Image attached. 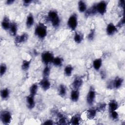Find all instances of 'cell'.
I'll return each instance as SVG.
<instances>
[{"mask_svg": "<svg viewBox=\"0 0 125 125\" xmlns=\"http://www.w3.org/2000/svg\"><path fill=\"white\" fill-rule=\"evenodd\" d=\"M47 34V27L43 23H40L36 27L35 35L41 39L45 38Z\"/></svg>", "mask_w": 125, "mask_h": 125, "instance_id": "2", "label": "cell"}, {"mask_svg": "<svg viewBox=\"0 0 125 125\" xmlns=\"http://www.w3.org/2000/svg\"><path fill=\"white\" fill-rule=\"evenodd\" d=\"M73 67L71 65H67L64 69V74L66 76L69 77L72 75Z\"/></svg>", "mask_w": 125, "mask_h": 125, "instance_id": "26", "label": "cell"}, {"mask_svg": "<svg viewBox=\"0 0 125 125\" xmlns=\"http://www.w3.org/2000/svg\"><path fill=\"white\" fill-rule=\"evenodd\" d=\"M15 2V0H7L6 1V4L7 5H11L12 4Z\"/></svg>", "mask_w": 125, "mask_h": 125, "instance_id": "41", "label": "cell"}, {"mask_svg": "<svg viewBox=\"0 0 125 125\" xmlns=\"http://www.w3.org/2000/svg\"><path fill=\"white\" fill-rule=\"evenodd\" d=\"M66 93V89L65 86L63 84H61L59 86V94L62 97H63L65 96Z\"/></svg>", "mask_w": 125, "mask_h": 125, "instance_id": "28", "label": "cell"}, {"mask_svg": "<svg viewBox=\"0 0 125 125\" xmlns=\"http://www.w3.org/2000/svg\"><path fill=\"white\" fill-rule=\"evenodd\" d=\"M30 65V61L26 60H23L21 64V69L23 71H27L28 70Z\"/></svg>", "mask_w": 125, "mask_h": 125, "instance_id": "30", "label": "cell"}, {"mask_svg": "<svg viewBox=\"0 0 125 125\" xmlns=\"http://www.w3.org/2000/svg\"><path fill=\"white\" fill-rule=\"evenodd\" d=\"M102 64V60L101 58H98L94 60L93 62V68L96 70H99L101 67Z\"/></svg>", "mask_w": 125, "mask_h": 125, "instance_id": "22", "label": "cell"}, {"mask_svg": "<svg viewBox=\"0 0 125 125\" xmlns=\"http://www.w3.org/2000/svg\"><path fill=\"white\" fill-rule=\"evenodd\" d=\"M38 89V85L37 83H34L30 87L29 89V92H30V95L33 96L35 97V96L36 95Z\"/></svg>", "mask_w": 125, "mask_h": 125, "instance_id": "25", "label": "cell"}, {"mask_svg": "<svg viewBox=\"0 0 125 125\" xmlns=\"http://www.w3.org/2000/svg\"><path fill=\"white\" fill-rule=\"evenodd\" d=\"M95 35V31L94 29L91 30L89 33L88 34L87 36V39L89 41H92L94 39Z\"/></svg>", "mask_w": 125, "mask_h": 125, "instance_id": "34", "label": "cell"}, {"mask_svg": "<svg viewBox=\"0 0 125 125\" xmlns=\"http://www.w3.org/2000/svg\"><path fill=\"white\" fill-rule=\"evenodd\" d=\"M17 31H18L17 24L15 22H11L9 29V32L10 35L12 36H16Z\"/></svg>", "mask_w": 125, "mask_h": 125, "instance_id": "15", "label": "cell"}, {"mask_svg": "<svg viewBox=\"0 0 125 125\" xmlns=\"http://www.w3.org/2000/svg\"><path fill=\"white\" fill-rule=\"evenodd\" d=\"M48 19L54 28H58L60 24V19L58 12L55 10H50L48 13Z\"/></svg>", "mask_w": 125, "mask_h": 125, "instance_id": "1", "label": "cell"}, {"mask_svg": "<svg viewBox=\"0 0 125 125\" xmlns=\"http://www.w3.org/2000/svg\"><path fill=\"white\" fill-rule=\"evenodd\" d=\"M123 83V79L122 78L117 77L112 82V87L115 89H118L122 86Z\"/></svg>", "mask_w": 125, "mask_h": 125, "instance_id": "12", "label": "cell"}, {"mask_svg": "<svg viewBox=\"0 0 125 125\" xmlns=\"http://www.w3.org/2000/svg\"><path fill=\"white\" fill-rule=\"evenodd\" d=\"M83 39V36L81 34L77 32H75L74 36V40L75 42H76L77 43H80L82 42Z\"/></svg>", "mask_w": 125, "mask_h": 125, "instance_id": "29", "label": "cell"}, {"mask_svg": "<svg viewBox=\"0 0 125 125\" xmlns=\"http://www.w3.org/2000/svg\"><path fill=\"white\" fill-rule=\"evenodd\" d=\"M95 97H96V92H95V89L92 86H90L86 96L87 104L89 105H92L94 103Z\"/></svg>", "mask_w": 125, "mask_h": 125, "instance_id": "6", "label": "cell"}, {"mask_svg": "<svg viewBox=\"0 0 125 125\" xmlns=\"http://www.w3.org/2000/svg\"><path fill=\"white\" fill-rule=\"evenodd\" d=\"M109 107V111L110 112L111 111H115L117 109L118 107V103L115 100H111L109 102L108 104Z\"/></svg>", "mask_w": 125, "mask_h": 125, "instance_id": "21", "label": "cell"}, {"mask_svg": "<svg viewBox=\"0 0 125 125\" xmlns=\"http://www.w3.org/2000/svg\"><path fill=\"white\" fill-rule=\"evenodd\" d=\"M97 112V110L95 108H90L88 109L86 111L87 117L90 120H92L94 119L96 115Z\"/></svg>", "mask_w": 125, "mask_h": 125, "instance_id": "17", "label": "cell"}, {"mask_svg": "<svg viewBox=\"0 0 125 125\" xmlns=\"http://www.w3.org/2000/svg\"><path fill=\"white\" fill-rule=\"evenodd\" d=\"M28 39V35L27 33H24L21 35L17 36L15 39V43L17 44H20L26 42Z\"/></svg>", "mask_w": 125, "mask_h": 125, "instance_id": "9", "label": "cell"}, {"mask_svg": "<svg viewBox=\"0 0 125 125\" xmlns=\"http://www.w3.org/2000/svg\"><path fill=\"white\" fill-rule=\"evenodd\" d=\"M44 125H53V122L51 120H47L46 121H45L44 122V123H43Z\"/></svg>", "mask_w": 125, "mask_h": 125, "instance_id": "39", "label": "cell"}, {"mask_svg": "<svg viewBox=\"0 0 125 125\" xmlns=\"http://www.w3.org/2000/svg\"><path fill=\"white\" fill-rule=\"evenodd\" d=\"M78 9L80 12L83 13L87 10V5L85 2L83 0H80L78 2Z\"/></svg>", "mask_w": 125, "mask_h": 125, "instance_id": "23", "label": "cell"}, {"mask_svg": "<svg viewBox=\"0 0 125 125\" xmlns=\"http://www.w3.org/2000/svg\"><path fill=\"white\" fill-rule=\"evenodd\" d=\"M83 80L80 77H76L73 81L72 86L73 89L79 90L83 84Z\"/></svg>", "mask_w": 125, "mask_h": 125, "instance_id": "13", "label": "cell"}, {"mask_svg": "<svg viewBox=\"0 0 125 125\" xmlns=\"http://www.w3.org/2000/svg\"><path fill=\"white\" fill-rule=\"evenodd\" d=\"M62 59L60 57H54L52 63L56 66H61L62 64Z\"/></svg>", "mask_w": 125, "mask_h": 125, "instance_id": "27", "label": "cell"}, {"mask_svg": "<svg viewBox=\"0 0 125 125\" xmlns=\"http://www.w3.org/2000/svg\"><path fill=\"white\" fill-rule=\"evenodd\" d=\"M85 13V16L88 17L90 16H93L97 13L96 4H93L90 8L87 9Z\"/></svg>", "mask_w": 125, "mask_h": 125, "instance_id": "14", "label": "cell"}, {"mask_svg": "<svg viewBox=\"0 0 125 125\" xmlns=\"http://www.w3.org/2000/svg\"><path fill=\"white\" fill-rule=\"evenodd\" d=\"M41 58L42 62L45 65H47L50 63H52L54 57L51 52L49 51H45L42 53Z\"/></svg>", "mask_w": 125, "mask_h": 125, "instance_id": "5", "label": "cell"}, {"mask_svg": "<svg viewBox=\"0 0 125 125\" xmlns=\"http://www.w3.org/2000/svg\"><path fill=\"white\" fill-rule=\"evenodd\" d=\"M39 85L42 90L44 91H46L48 90L50 86L51 83L48 78H43L40 82Z\"/></svg>", "mask_w": 125, "mask_h": 125, "instance_id": "10", "label": "cell"}, {"mask_svg": "<svg viewBox=\"0 0 125 125\" xmlns=\"http://www.w3.org/2000/svg\"><path fill=\"white\" fill-rule=\"evenodd\" d=\"M32 1L31 0H24L23 1V4L25 6H28L32 2Z\"/></svg>", "mask_w": 125, "mask_h": 125, "instance_id": "38", "label": "cell"}, {"mask_svg": "<svg viewBox=\"0 0 125 125\" xmlns=\"http://www.w3.org/2000/svg\"><path fill=\"white\" fill-rule=\"evenodd\" d=\"M10 24H11V23L9 21V19L8 17L5 16L1 21L2 28L5 30H9L10 26Z\"/></svg>", "mask_w": 125, "mask_h": 125, "instance_id": "18", "label": "cell"}, {"mask_svg": "<svg viewBox=\"0 0 125 125\" xmlns=\"http://www.w3.org/2000/svg\"><path fill=\"white\" fill-rule=\"evenodd\" d=\"M124 23H125V19H124V18L123 17L122 19H121V20L118 22V23H117V25H116V27H122L124 25Z\"/></svg>", "mask_w": 125, "mask_h": 125, "instance_id": "37", "label": "cell"}, {"mask_svg": "<svg viewBox=\"0 0 125 125\" xmlns=\"http://www.w3.org/2000/svg\"><path fill=\"white\" fill-rule=\"evenodd\" d=\"M6 70H7L6 65L4 63H1L0 66V75L1 77H2L5 74V73L6 72Z\"/></svg>", "mask_w": 125, "mask_h": 125, "instance_id": "33", "label": "cell"}, {"mask_svg": "<svg viewBox=\"0 0 125 125\" xmlns=\"http://www.w3.org/2000/svg\"><path fill=\"white\" fill-rule=\"evenodd\" d=\"M50 73V67L46 65L43 69V71H42V75L43 78H48V77L49 76Z\"/></svg>", "mask_w": 125, "mask_h": 125, "instance_id": "32", "label": "cell"}, {"mask_svg": "<svg viewBox=\"0 0 125 125\" xmlns=\"http://www.w3.org/2000/svg\"><path fill=\"white\" fill-rule=\"evenodd\" d=\"M26 105L28 108L30 109H33L35 105L34 96L29 95L26 98Z\"/></svg>", "mask_w": 125, "mask_h": 125, "instance_id": "11", "label": "cell"}, {"mask_svg": "<svg viewBox=\"0 0 125 125\" xmlns=\"http://www.w3.org/2000/svg\"><path fill=\"white\" fill-rule=\"evenodd\" d=\"M80 97V92L78 90L73 89L70 94V99L73 102H76L78 101Z\"/></svg>", "mask_w": 125, "mask_h": 125, "instance_id": "16", "label": "cell"}, {"mask_svg": "<svg viewBox=\"0 0 125 125\" xmlns=\"http://www.w3.org/2000/svg\"><path fill=\"white\" fill-rule=\"evenodd\" d=\"M10 91L8 88H5L1 90L0 91V96L2 99L6 100L9 97Z\"/></svg>", "mask_w": 125, "mask_h": 125, "instance_id": "24", "label": "cell"}, {"mask_svg": "<svg viewBox=\"0 0 125 125\" xmlns=\"http://www.w3.org/2000/svg\"><path fill=\"white\" fill-rule=\"evenodd\" d=\"M67 25L72 30H75L78 25V17L76 13L72 14L68 19Z\"/></svg>", "mask_w": 125, "mask_h": 125, "instance_id": "4", "label": "cell"}, {"mask_svg": "<svg viewBox=\"0 0 125 125\" xmlns=\"http://www.w3.org/2000/svg\"><path fill=\"white\" fill-rule=\"evenodd\" d=\"M34 18L32 14H29L26 18V26L27 28H30L34 24Z\"/></svg>", "mask_w": 125, "mask_h": 125, "instance_id": "19", "label": "cell"}, {"mask_svg": "<svg viewBox=\"0 0 125 125\" xmlns=\"http://www.w3.org/2000/svg\"><path fill=\"white\" fill-rule=\"evenodd\" d=\"M110 117L112 119V120H115L119 118V114L116 111V110L110 112Z\"/></svg>", "mask_w": 125, "mask_h": 125, "instance_id": "35", "label": "cell"}, {"mask_svg": "<svg viewBox=\"0 0 125 125\" xmlns=\"http://www.w3.org/2000/svg\"><path fill=\"white\" fill-rule=\"evenodd\" d=\"M81 117L79 114H77L72 117L70 120V124L73 125H78L81 122Z\"/></svg>", "mask_w": 125, "mask_h": 125, "instance_id": "20", "label": "cell"}, {"mask_svg": "<svg viewBox=\"0 0 125 125\" xmlns=\"http://www.w3.org/2000/svg\"><path fill=\"white\" fill-rule=\"evenodd\" d=\"M124 4H125V0H120L119 1L118 5L120 7H124Z\"/></svg>", "mask_w": 125, "mask_h": 125, "instance_id": "40", "label": "cell"}, {"mask_svg": "<svg viewBox=\"0 0 125 125\" xmlns=\"http://www.w3.org/2000/svg\"><path fill=\"white\" fill-rule=\"evenodd\" d=\"M105 107H106V104H101L96 109H97V111H103L105 109Z\"/></svg>", "mask_w": 125, "mask_h": 125, "instance_id": "36", "label": "cell"}, {"mask_svg": "<svg viewBox=\"0 0 125 125\" xmlns=\"http://www.w3.org/2000/svg\"><path fill=\"white\" fill-rule=\"evenodd\" d=\"M118 31L117 27L113 23L110 22L108 24L106 28V32L108 36H112Z\"/></svg>", "mask_w": 125, "mask_h": 125, "instance_id": "8", "label": "cell"}, {"mask_svg": "<svg viewBox=\"0 0 125 125\" xmlns=\"http://www.w3.org/2000/svg\"><path fill=\"white\" fill-rule=\"evenodd\" d=\"M58 117L59 118L58 124L60 125H63L66 124V118L61 113H58Z\"/></svg>", "mask_w": 125, "mask_h": 125, "instance_id": "31", "label": "cell"}, {"mask_svg": "<svg viewBox=\"0 0 125 125\" xmlns=\"http://www.w3.org/2000/svg\"><path fill=\"white\" fill-rule=\"evenodd\" d=\"M0 121L3 124L8 125L12 121V115L8 110H3L0 115Z\"/></svg>", "mask_w": 125, "mask_h": 125, "instance_id": "3", "label": "cell"}, {"mask_svg": "<svg viewBox=\"0 0 125 125\" xmlns=\"http://www.w3.org/2000/svg\"><path fill=\"white\" fill-rule=\"evenodd\" d=\"M107 3L105 1H101L96 4L97 13L104 15L106 12Z\"/></svg>", "mask_w": 125, "mask_h": 125, "instance_id": "7", "label": "cell"}]
</instances>
